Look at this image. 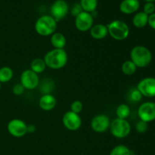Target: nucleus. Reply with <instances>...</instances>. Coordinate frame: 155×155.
<instances>
[{"label":"nucleus","instance_id":"obj_34","mask_svg":"<svg viewBox=\"0 0 155 155\" xmlns=\"http://www.w3.org/2000/svg\"><path fill=\"white\" fill-rule=\"evenodd\" d=\"M145 2H152L154 3L155 2V0H144Z\"/></svg>","mask_w":155,"mask_h":155},{"label":"nucleus","instance_id":"obj_17","mask_svg":"<svg viewBox=\"0 0 155 155\" xmlns=\"http://www.w3.org/2000/svg\"><path fill=\"white\" fill-rule=\"evenodd\" d=\"M50 42L54 48L64 49L67 44V39L64 35L61 33H53L50 38Z\"/></svg>","mask_w":155,"mask_h":155},{"label":"nucleus","instance_id":"obj_22","mask_svg":"<svg viewBox=\"0 0 155 155\" xmlns=\"http://www.w3.org/2000/svg\"><path fill=\"white\" fill-rule=\"evenodd\" d=\"M14 72L12 69L9 67H2L0 68V83H8L12 79Z\"/></svg>","mask_w":155,"mask_h":155},{"label":"nucleus","instance_id":"obj_27","mask_svg":"<svg viewBox=\"0 0 155 155\" xmlns=\"http://www.w3.org/2000/svg\"><path fill=\"white\" fill-rule=\"evenodd\" d=\"M83 109V104L81 101L80 100H76L73 101L72 104H71V111L74 112L75 114H80L82 112Z\"/></svg>","mask_w":155,"mask_h":155},{"label":"nucleus","instance_id":"obj_26","mask_svg":"<svg viewBox=\"0 0 155 155\" xmlns=\"http://www.w3.org/2000/svg\"><path fill=\"white\" fill-rule=\"evenodd\" d=\"M142 95L141 92L137 89V88H133L130 91L128 94V99L129 101L132 102H139L142 100Z\"/></svg>","mask_w":155,"mask_h":155},{"label":"nucleus","instance_id":"obj_21","mask_svg":"<svg viewBox=\"0 0 155 155\" xmlns=\"http://www.w3.org/2000/svg\"><path fill=\"white\" fill-rule=\"evenodd\" d=\"M131 114V109L130 106L127 104H121L117 107L116 114L117 118L123 120H127Z\"/></svg>","mask_w":155,"mask_h":155},{"label":"nucleus","instance_id":"obj_3","mask_svg":"<svg viewBox=\"0 0 155 155\" xmlns=\"http://www.w3.org/2000/svg\"><path fill=\"white\" fill-rule=\"evenodd\" d=\"M57 21L51 15H42L35 23L36 33L42 36H51L57 29Z\"/></svg>","mask_w":155,"mask_h":155},{"label":"nucleus","instance_id":"obj_9","mask_svg":"<svg viewBox=\"0 0 155 155\" xmlns=\"http://www.w3.org/2000/svg\"><path fill=\"white\" fill-rule=\"evenodd\" d=\"M7 130L12 136L21 138L27 133V124L21 119H13L8 124Z\"/></svg>","mask_w":155,"mask_h":155},{"label":"nucleus","instance_id":"obj_23","mask_svg":"<svg viewBox=\"0 0 155 155\" xmlns=\"http://www.w3.org/2000/svg\"><path fill=\"white\" fill-rule=\"evenodd\" d=\"M121 70L124 74L127 76H132L137 71V67L131 60H127L123 63Z\"/></svg>","mask_w":155,"mask_h":155},{"label":"nucleus","instance_id":"obj_33","mask_svg":"<svg viewBox=\"0 0 155 155\" xmlns=\"http://www.w3.org/2000/svg\"><path fill=\"white\" fill-rule=\"evenodd\" d=\"M36 131V127L33 124H30V125H27V133H33Z\"/></svg>","mask_w":155,"mask_h":155},{"label":"nucleus","instance_id":"obj_13","mask_svg":"<svg viewBox=\"0 0 155 155\" xmlns=\"http://www.w3.org/2000/svg\"><path fill=\"white\" fill-rule=\"evenodd\" d=\"M110 121L108 117L104 114H98L92 118L91 128L97 133H104L109 130Z\"/></svg>","mask_w":155,"mask_h":155},{"label":"nucleus","instance_id":"obj_29","mask_svg":"<svg viewBox=\"0 0 155 155\" xmlns=\"http://www.w3.org/2000/svg\"><path fill=\"white\" fill-rule=\"evenodd\" d=\"M143 12H145L146 15H148V16L152 14H154L155 12V5L154 3L152 2H146L144 5L143 8Z\"/></svg>","mask_w":155,"mask_h":155},{"label":"nucleus","instance_id":"obj_10","mask_svg":"<svg viewBox=\"0 0 155 155\" xmlns=\"http://www.w3.org/2000/svg\"><path fill=\"white\" fill-rule=\"evenodd\" d=\"M94 17L89 12H83L75 18L74 24L79 31L87 32L94 25Z\"/></svg>","mask_w":155,"mask_h":155},{"label":"nucleus","instance_id":"obj_31","mask_svg":"<svg viewBox=\"0 0 155 155\" xmlns=\"http://www.w3.org/2000/svg\"><path fill=\"white\" fill-rule=\"evenodd\" d=\"M24 90H25V89L21 83L15 85L13 89H12V92L15 95H21L24 92Z\"/></svg>","mask_w":155,"mask_h":155},{"label":"nucleus","instance_id":"obj_11","mask_svg":"<svg viewBox=\"0 0 155 155\" xmlns=\"http://www.w3.org/2000/svg\"><path fill=\"white\" fill-rule=\"evenodd\" d=\"M62 124L70 131L78 130L82 126V119L78 114L69 111L66 112L62 117Z\"/></svg>","mask_w":155,"mask_h":155},{"label":"nucleus","instance_id":"obj_14","mask_svg":"<svg viewBox=\"0 0 155 155\" xmlns=\"http://www.w3.org/2000/svg\"><path fill=\"white\" fill-rule=\"evenodd\" d=\"M57 100L52 94L42 95L39 100V106L42 110L50 111L55 107Z\"/></svg>","mask_w":155,"mask_h":155},{"label":"nucleus","instance_id":"obj_30","mask_svg":"<svg viewBox=\"0 0 155 155\" xmlns=\"http://www.w3.org/2000/svg\"><path fill=\"white\" fill-rule=\"evenodd\" d=\"M83 12V8H82L81 5H80V3H74V5H73L72 8H71V15H73V16L74 17V18H76V17L78 16L80 14H81L82 12Z\"/></svg>","mask_w":155,"mask_h":155},{"label":"nucleus","instance_id":"obj_15","mask_svg":"<svg viewBox=\"0 0 155 155\" xmlns=\"http://www.w3.org/2000/svg\"><path fill=\"white\" fill-rule=\"evenodd\" d=\"M140 7L139 0H123L120 4V11L125 15L136 13Z\"/></svg>","mask_w":155,"mask_h":155},{"label":"nucleus","instance_id":"obj_35","mask_svg":"<svg viewBox=\"0 0 155 155\" xmlns=\"http://www.w3.org/2000/svg\"><path fill=\"white\" fill-rule=\"evenodd\" d=\"M1 88H2V83H0V89H1Z\"/></svg>","mask_w":155,"mask_h":155},{"label":"nucleus","instance_id":"obj_19","mask_svg":"<svg viewBox=\"0 0 155 155\" xmlns=\"http://www.w3.org/2000/svg\"><path fill=\"white\" fill-rule=\"evenodd\" d=\"M46 68L47 67L44 61V59L40 58L33 59L30 64V70L37 74H42V72H44Z\"/></svg>","mask_w":155,"mask_h":155},{"label":"nucleus","instance_id":"obj_2","mask_svg":"<svg viewBox=\"0 0 155 155\" xmlns=\"http://www.w3.org/2000/svg\"><path fill=\"white\" fill-rule=\"evenodd\" d=\"M130 60L139 68L148 67L152 61L151 51L144 45H136L130 51Z\"/></svg>","mask_w":155,"mask_h":155},{"label":"nucleus","instance_id":"obj_12","mask_svg":"<svg viewBox=\"0 0 155 155\" xmlns=\"http://www.w3.org/2000/svg\"><path fill=\"white\" fill-rule=\"evenodd\" d=\"M136 88L141 92L142 96L147 98L155 97V78L154 77L143 78L139 82Z\"/></svg>","mask_w":155,"mask_h":155},{"label":"nucleus","instance_id":"obj_36","mask_svg":"<svg viewBox=\"0 0 155 155\" xmlns=\"http://www.w3.org/2000/svg\"><path fill=\"white\" fill-rule=\"evenodd\" d=\"M131 155H137V154H132Z\"/></svg>","mask_w":155,"mask_h":155},{"label":"nucleus","instance_id":"obj_18","mask_svg":"<svg viewBox=\"0 0 155 155\" xmlns=\"http://www.w3.org/2000/svg\"><path fill=\"white\" fill-rule=\"evenodd\" d=\"M148 15L144 12H137L133 18V24L137 28H143L148 24Z\"/></svg>","mask_w":155,"mask_h":155},{"label":"nucleus","instance_id":"obj_5","mask_svg":"<svg viewBox=\"0 0 155 155\" xmlns=\"http://www.w3.org/2000/svg\"><path fill=\"white\" fill-rule=\"evenodd\" d=\"M110 131L117 139H124L131 133V125L127 120L116 118L110 122Z\"/></svg>","mask_w":155,"mask_h":155},{"label":"nucleus","instance_id":"obj_25","mask_svg":"<svg viewBox=\"0 0 155 155\" xmlns=\"http://www.w3.org/2000/svg\"><path fill=\"white\" fill-rule=\"evenodd\" d=\"M132 151L128 147L124 145H119L114 147L109 155H131Z\"/></svg>","mask_w":155,"mask_h":155},{"label":"nucleus","instance_id":"obj_24","mask_svg":"<svg viewBox=\"0 0 155 155\" xmlns=\"http://www.w3.org/2000/svg\"><path fill=\"white\" fill-rule=\"evenodd\" d=\"M39 91L42 92V95L45 94H51V91L54 89V82L50 79L42 80V82H39Z\"/></svg>","mask_w":155,"mask_h":155},{"label":"nucleus","instance_id":"obj_20","mask_svg":"<svg viewBox=\"0 0 155 155\" xmlns=\"http://www.w3.org/2000/svg\"><path fill=\"white\" fill-rule=\"evenodd\" d=\"M80 4L83 12L93 13L98 7V0H80Z\"/></svg>","mask_w":155,"mask_h":155},{"label":"nucleus","instance_id":"obj_7","mask_svg":"<svg viewBox=\"0 0 155 155\" xmlns=\"http://www.w3.org/2000/svg\"><path fill=\"white\" fill-rule=\"evenodd\" d=\"M51 16L56 21H60L66 18L69 12V5L65 0H55L50 8Z\"/></svg>","mask_w":155,"mask_h":155},{"label":"nucleus","instance_id":"obj_4","mask_svg":"<svg viewBox=\"0 0 155 155\" xmlns=\"http://www.w3.org/2000/svg\"><path fill=\"white\" fill-rule=\"evenodd\" d=\"M108 35L115 40L121 41L128 38L130 27L127 24L120 20H114L107 25Z\"/></svg>","mask_w":155,"mask_h":155},{"label":"nucleus","instance_id":"obj_6","mask_svg":"<svg viewBox=\"0 0 155 155\" xmlns=\"http://www.w3.org/2000/svg\"><path fill=\"white\" fill-rule=\"evenodd\" d=\"M39 77L37 74L30 69H27L21 75V84L27 90H33L38 87L39 84Z\"/></svg>","mask_w":155,"mask_h":155},{"label":"nucleus","instance_id":"obj_28","mask_svg":"<svg viewBox=\"0 0 155 155\" xmlns=\"http://www.w3.org/2000/svg\"><path fill=\"white\" fill-rule=\"evenodd\" d=\"M148 124L146 122H144L142 120H139L136 123V130L137 131V133H146V131L148 130Z\"/></svg>","mask_w":155,"mask_h":155},{"label":"nucleus","instance_id":"obj_8","mask_svg":"<svg viewBox=\"0 0 155 155\" xmlns=\"http://www.w3.org/2000/svg\"><path fill=\"white\" fill-rule=\"evenodd\" d=\"M137 113L140 120L148 124L155 120V102L147 101L142 103L138 108Z\"/></svg>","mask_w":155,"mask_h":155},{"label":"nucleus","instance_id":"obj_32","mask_svg":"<svg viewBox=\"0 0 155 155\" xmlns=\"http://www.w3.org/2000/svg\"><path fill=\"white\" fill-rule=\"evenodd\" d=\"M148 24L152 28L153 30H155V12L152 15L148 16Z\"/></svg>","mask_w":155,"mask_h":155},{"label":"nucleus","instance_id":"obj_1","mask_svg":"<svg viewBox=\"0 0 155 155\" xmlns=\"http://www.w3.org/2000/svg\"><path fill=\"white\" fill-rule=\"evenodd\" d=\"M43 59L47 68L52 70H59L66 66L68 56L64 49L53 48L45 54Z\"/></svg>","mask_w":155,"mask_h":155},{"label":"nucleus","instance_id":"obj_16","mask_svg":"<svg viewBox=\"0 0 155 155\" xmlns=\"http://www.w3.org/2000/svg\"><path fill=\"white\" fill-rule=\"evenodd\" d=\"M90 35L93 39L97 40L104 39L108 35L107 25L103 24H95L90 29Z\"/></svg>","mask_w":155,"mask_h":155}]
</instances>
